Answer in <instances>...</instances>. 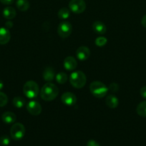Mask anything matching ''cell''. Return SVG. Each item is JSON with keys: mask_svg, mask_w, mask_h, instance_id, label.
Masks as SVG:
<instances>
[{"mask_svg": "<svg viewBox=\"0 0 146 146\" xmlns=\"http://www.w3.org/2000/svg\"><path fill=\"white\" fill-rule=\"evenodd\" d=\"M13 105L14 106V107L17 108H21L25 106L26 101L24 98L20 96H17L15 98H14L13 99Z\"/></svg>", "mask_w": 146, "mask_h": 146, "instance_id": "obj_20", "label": "cell"}, {"mask_svg": "<svg viewBox=\"0 0 146 146\" xmlns=\"http://www.w3.org/2000/svg\"><path fill=\"white\" fill-rule=\"evenodd\" d=\"M87 146H100L99 143H97V141H94V140H90V141L87 142Z\"/></svg>", "mask_w": 146, "mask_h": 146, "instance_id": "obj_27", "label": "cell"}, {"mask_svg": "<svg viewBox=\"0 0 146 146\" xmlns=\"http://www.w3.org/2000/svg\"><path fill=\"white\" fill-rule=\"evenodd\" d=\"M58 94V87L52 83H47L40 90V96L45 101H53L57 98Z\"/></svg>", "mask_w": 146, "mask_h": 146, "instance_id": "obj_1", "label": "cell"}, {"mask_svg": "<svg viewBox=\"0 0 146 146\" xmlns=\"http://www.w3.org/2000/svg\"><path fill=\"white\" fill-rule=\"evenodd\" d=\"M3 87H4V84H3L2 81H1V80H0V90L2 89Z\"/></svg>", "mask_w": 146, "mask_h": 146, "instance_id": "obj_32", "label": "cell"}, {"mask_svg": "<svg viewBox=\"0 0 146 146\" xmlns=\"http://www.w3.org/2000/svg\"><path fill=\"white\" fill-rule=\"evenodd\" d=\"M17 9L21 11H26L29 8V2L28 0H17L16 2Z\"/></svg>", "mask_w": 146, "mask_h": 146, "instance_id": "obj_18", "label": "cell"}, {"mask_svg": "<svg viewBox=\"0 0 146 146\" xmlns=\"http://www.w3.org/2000/svg\"><path fill=\"white\" fill-rule=\"evenodd\" d=\"M70 11L66 7H63V8L60 9L58 11V17L61 19H67L70 17Z\"/></svg>", "mask_w": 146, "mask_h": 146, "instance_id": "obj_22", "label": "cell"}, {"mask_svg": "<svg viewBox=\"0 0 146 146\" xmlns=\"http://www.w3.org/2000/svg\"><path fill=\"white\" fill-rule=\"evenodd\" d=\"M93 31L98 34H104L107 31L105 24L100 21H95L92 24Z\"/></svg>", "mask_w": 146, "mask_h": 146, "instance_id": "obj_13", "label": "cell"}, {"mask_svg": "<svg viewBox=\"0 0 146 146\" xmlns=\"http://www.w3.org/2000/svg\"><path fill=\"white\" fill-rule=\"evenodd\" d=\"M61 101L66 106H72L77 103V97L73 93L65 92L62 95Z\"/></svg>", "mask_w": 146, "mask_h": 146, "instance_id": "obj_9", "label": "cell"}, {"mask_svg": "<svg viewBox=\"0 0 146 146\" xmlns=\"http://www.w3.org/2000/svg\"><path fill=\"white\" fill-rule=\"evenodd\" d=\"M140 94L143 98L146 99V86H143L140 88Z\"/></svg>", "mask_w": 146, "mask_h": 146, "instance_id": "obj_28", "label": "cell"}, {"mask_svg": "<svg viewBox=\"0 0 146 146\" xmlns=\"http://www.w3.org/2000/svg\"><path fill=\"white\" fill-rule=\"evenodd\" d=\"M25 132L26 130L24 125L20 123H16L13 124L10 129V135L14 141H19L24 138Z\"/></svg>", "mask_w": 146, "mask_h": 146, "instance_id": "obj_5", "label": "cell"}, {"mask_svg": "<svg viewBox=\"0 0 146 146\" xmlns=\"http://www.w3.org/2000/svg\"><path fill=\"white\" fill-rule=\"evenodd\" d=\"M69 8L74 14H81L86 9L84 0H71L69 3Z\"/></svg>", "mask_w": 146, "mask_h": 146, "instance_id": "obj_7", "label": "cell"}, {"mask_svg": "<svg viewBox=\"0 0 146 146\" xmlns=\"http://www.w3.org/2000/svg\"><path fill=\"white\" fill-rule=\"evenodd\" d=\"M56 81L58 84H65L68 79V76H67V74L64 72H60L55 76Z\"/></svg>", "mask_w": 146, "mask_h": 146, "instance_id": "obj_21", "label": "cell"}, {"mask_svg": "<svg viewBox=\"0 0 146 146\" xmlns=\"http://www.w3.org/2000/svg\"><path fill=\"white\" fill-rule=\"evenodd\" d=\"M8 103V97L4 93L0 91V107H4Z\"/></svg>", "mask_w": 146, "mask_h": 146, "instance_id": "obj_24", "label": "cell"}, {"mask_svg": "<svg viewBox=\"0 0 146 146\" xmlns=\"http://www.w3.org/2000/svg\"><path fill=\"white\" fill-rule=\"evenodd\" d=\"M1 119H2L3 122L5 123L6 124H11L15 122L16 119H17V116H16L14 113L7 111V112L4 113L2 114Z\"/></svg>", "mask_w": 146, "mask_h": 146, "instance_id": "obj_14", "label": "cell"}, {"mask_svg": "<svg viewBox=\"0 0 146 146\" xmlns=\"http://www.w3.org/2000/svg\"><path fill=\"white\" fill-rule=\"evenodd\" d=\"M136 112L140 116L146 117V101L140 103L136 108Z\"/></svg>", "mask_w": 146, "mask_h": 146, "instance_id": "obj_19", "label": "cell"}, {"mask_svg": "<svg viewBox=\"0 0 146 146\" xmlns=\"http://www.w3.org/2000/svg\"><path fill=\"white\" fill-rule=\"evenodd\" d=\"M108 91V88L100 81H93L90 85V93L96 98H103L107 95Z\"/></svg>", "mask_w": 146, "mask_h": 146, "instance_id": "obj_2", "label": "cell"}, {"mask_svg": "<svg viewBox=\"0 0 146 146\" xmlns=\"http://www.w3.org/2000/svg\"><path fill=\"white\" fill-rule=\"evenodd\" d=\"M10 143V138L7 135H4L0 137V144L3 146H7Z\"/></svg>", "mask_w": 146, "mask_h": 146, "instance_id": "obj_25", "label": "cell"}, {"mask_svg": "<svg viewBox=\"0 0 146 146\" xmlns=\"http://www.w3.org/2000/svg\"><path fill=\"white\" fill-rule=\"evenodd\" d=\"M3 16L7 19H12L17 15L16 10L11 7H7L3 10Z\"/></svg>", "mask_w": 146, "mask_h": 146, "instance_id": "obj_17", "label": "cell"}, {"mask_svg": "<svg viewBox=\"0 0 146 146\" xmlns=\"http://www.w3.org/2000/svg\"><path fill=\"white\" fill-rule=\"evenodd\" d=\"M11 38V34L7 28L1 27L0 28V44L4 45L7 44Z\"/></svg>", "mask_w": 146, "mask_h": 146, "instance_id": "obj_12", "label": "cell"}, {"mask_svg": "<svg viewBox=\"0 0 146 146\" xmlns=\"http://www.w3.org/2000/svg\"><path fill=\"white\" fill-rule=\"evenodd\" d=\"M23 92L27 98H36L40 92V88H39L38 84L34 81H27L23 87Z\"/></svg>", "mask_w": 146, "mask_h": 146, "instance_id": "obj_4", "label": "cell"}, {"mask_svg": "<svg viewBox=\"0 0 146 146\" xmlns=\"http://www.w3.org/2000/svg\"><path fill=\"white\" fill-rule=\"evenodd\" d=\"M76 56L80 61H84L90 57V51L88 47L82 46L77 48V51H76Z\"/></svg>", "mask_w": 146, "mask_h": 146, "instance_id": "obj_10", "label": "cell"}, {"mask_svg": "<svg viewBox=\"0 0 146 146\" xmlns=\"http://www.w3.org/2000/svg\"><path fill=\"white\" fill-rule=\"evenodd\" d=\"M70 82L73 87L76 88H82L87 82L86 76L82 71H77L72 73L70 77Z\"/></svg>", "mask_w": 146, "mask_h": 146, "instance_id": "obj_3", "label": "cell"}, {"mask_svg": "<svg viewBox=\"0 0 146 146\" xmlns=\"http://www.w3.org/2000/svg\"><path fill=\"white\" fill-rule=\"evenodd\" d=\"M42 76L44 81H48V82L53 81L54 77H55L54 69L52 67H47L43 71Z\"/></svg>", "mask_w": 146, "mask_h": 146, "instance_id": "obj_15", "label": "cell"}, {"mask_svg": "<svg viewBox=\"0 0 146 146\" xmlns=\"http://www.w3.org/2000/svg\"><path fill=\"white\" fill-rule=\"evenodd\" d=\"M5 25L7 28H11L13 27V23L11 21H7Z\"/></svg>", "mask_w": 146, "mask_h": 146, "instance_id": "obj_31", "label": "cell"}, {"mask_svg": "<svg viewBox=\"0 0 146 146\" xmlns=\"http://www.w3.org/2000/svg\"><path fill=\"white\" fill-rule=\"evenodd\" d=\"M0 1H1L2 4H6V5H9V4H12L14 0H0Z\"/></svg>", "mask_w": 146, "mask_h": 146, "instance_id": "obj_29", "label": "cell"}, {"mask_svg": "<svg viewBox=\"0 0 146 146\" xmlns=\"http://www.w3.org/2000/svg\"><path fill=\"white\" fill-rule=\"evenodd\" d=\"M141 24L143 25V27L146 28V14L141 19Z\"/></svg>", "mask_w": 146, "mask_h": 146, "instance_id": "obj_30", "label": "cell"}, {"mask_svg": "<svg viewBox=\"0 0 146 146\" xmlns=\"http://www.w3.org/2000/svg\"><path fill=\"white\" fill-rule=\"evenodd\" d=\"M105 103L106 105L110 108H115L118 106L119 100L115 96L109 95L106 97Z\"/></svg>", "mask_w": 146, "mask_h": 146, "instance_id": "obj_16", "label": "cell"}, {"mask_svg": "<svg viewBox=\"0 0 146 146\" xmlns=\"http://www.w3.org/2000/svg\"><path fill=\"white\" fill-rule=\"evenodd\" d=\"M107 42V39L104 36H100L98 38H96L95 40V44L97 46H104Z\"/></svg>", "mask_w": 146, "mask_h": 146, "instance_id": "obj_23", "label": "cell"}, {"mask_svg": "<svg viewBox=\"0 0 146 146\" xmlns=\"http://www.w3.org/2000/svg\"><path fill=\"white\" fill-rule=\"evenodd\" d=\"M72 32V26L69 21H63L59 24L57 33L61 38H67L70 36Z\"/></svg>", "mask_w": 146, "mask_h": 146, "instance_id": "obj_6", "label": "cell"}, {"mask_svg": "<svg viewBox=\"0 0 146 146\" xmlns=\"http://www.w3.org/2000/svg\"><path fill=\"white\" fill-rule=\"evenodd\" d=\"M108 90H110L111 92H117L119 90V86L118 84H116V83H112L109 85L108 86Z\"/></svg>", "mask_w": 146, "mask_h": 146, "instance_id": "obj_26", "label": "cell"}, {"mask_svg": "<svg viewBox=\"0 0 146 146\" xmlns=\"http://www.w3.org/2000/svg\"><path fill=\"white\" fill-rule=\"evenodd\" d=\"M77 60L73 56H67L64 60V67L67 71H73L77 68Z\"/></svg>", "mask_w": 146, "mask_h": 146, "instance_id": "obj_11", "label": "cell"}, {"mask_svg": "<svg viewBox=\"0 0 146 146\" xmlns=\"http://www.w3.org/2000/svg\"><path fill=\"white\" fill-rule=\"evenodd\" d=\"M27 111L31 115H38L42 113V106L41 104L37 101H30L27 103L26 106Z\"/></svg>", "mask_w": 146, "mask_h": 146, "instance_id": "obj_8", "label": "cell"}]
</instances>
